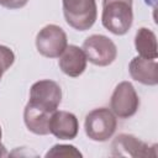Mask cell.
Returning a JSON list of instances; mask_svg holds the SVG:
<instances>
[{
	"label": "cell",
	"instance_id": "15",
	"mask_svg": "<svg viewBox=\"0 0 158 158\" xmlns=\"http://www.w3.org/2000/svg\"><path fill=\"white\" fill-rule=\"evenodd\" d=\"M27 2H28V0H0V6L15 10V9L23 7Z\"/></svg>",
	"mask_w": 158,
	"mask_h": 158
},
{
	"label": "cell",
	"instance_id": "13",
	"mask_svg": "<svg viewBox=\"0 0 158 158\" xmlns=\"http://www.w3.org/2000/svg\"><path fill=\"white\" fill-rule=\"evenodd\" d=\"M83 154L72 144H54L47 153L48 157H81Z\"/></svg>",
	"mask_w": 158,
	"mask_h": 158
},
{
	"label": "cell",
	"instance_id": "6",
	"mask_svg": "<svg viewBox=\"0 0 158 158\" xmlns=\"http://www.w3.org/2000/svg\"><path fill=\"white\" fill-rule=\"evenodd\" d=\"M139 107V98L130 81H121L116 85L111 99L110 109L118 118L132 117Z\"/></svg>",
	"mask_w": 158,
	"mask_h": 158
},
{
	"label": "cell",
	"instance_id": "11",
	"mask_svg": "<svg viewBox=\"0 0 158 158\" xmlns=\"http://www.w3.org/2000/svg\"><path fill=\"white\" fill-rule=\"evenodd\" d=\"M128 72L132 79L144 85L158 84V64L156 59L135 57L128 64Z\"/></svg>",
	"mask_w": 158,
	"mask_h": 158
},
{
	"label": "cell",
	"instance_id": "7",
	"mask_svg": "<svg viewBox=\"0 0 158 158\" xmlns=\"http://www.w3.org/2000/svg\"><path fill=\"white\" fill-rule=\"evenodd\" d=\"M67 46V35L57 25L44 26L36 36V48L47 58H58Z\"/></svg>",
	"mask_w": 158,
	"mask_h": 158
},
{
	"label": "cell",
	"instance_id": "12",
	"mask_svg": "<svg viewBox=\"0 0 158 158\" xmlns=\"http://www.w3.org/2000/svg\"><path fill=\"white\" fill-rule=\"evenodd\" d=\"M135 47L139 57L147 59H157V37L154 32L147 27H141L135 36Z\"/></svg>",
	"mask_w": 158,
	"mask_h": 158
},
{
	"label": "cell",
	"instance_id": "2",
	"mask_svg": "<svg viewBox=\"0 0 158 158\" xmlns=\"http://www.w3.org/2000/svg\"><path fill=\"white\" fill-rule=\"evenodd\" d=\"M101 22L116 36L127 33L133 22L132 0H102Z\"/></svg>",
	"mask_w": 158,
	"mask_h": 158
},
{
	"label": "cell",
	"instance_id": "9",
	"mask_svg": "<svg viewBox=\"0 0 158 158\" xmlns=\"http://www.w3.org/2000/svg\"><path fill=\"white\" fill-rule=\"evenodd\" d=\"M79 131V122L74 114L56 110L49 118V133L59 139H74Z\"/></svg>",
	"mask_w": 158,
	"mask_h": 158
},
{
	"label": "cell",
	"instance_id": "5",
	"mask_svg": "<svg viewBox=\"0 0 158 158\" xmlns=\"http://www.w3.org/2000/svg\"><path fill=\"white\" fill-rule=\"evenodd\" d=\"M83 52L90 63L106 67L117 57L116 44L104 35H91L83 43Z\"/></svg>",
	"mask_w": 158,
	"mask_h": 158
},
{
	"label": "cell",
	"instance_id": "14",
	"mask_svg": "<svg viewBox=\"0 0 158 158\" xmlns=\"http://www.w3.org/2000/svg\"><path fill=\"white\" fill-rule=\"evenodd\" d=\"M14 62H15V54L12 49H10L6 46L0 44V80L4 73L14 64Z\"/></svg>",
	"mask_w": 158,
	"mask_h": 158
},
{
	"label": "cell",
	"instance_id": "4",
	"mask_svg": "<svg viewBox=\"0 0 158 158\" xmlns=\"http://www.w3.org/2000/svg\"><path fill=\"white\" fill-rule=\"evenodd\" d=\"M117 120L111 110L107 107H99L91 110L84 121L86 136L96 142H105L111 138L116 131Z\"/></svg>",
	"mask_w": 158,
	"mask_h": 158
},
{
	"label": "cell",
	"instance_id": "16",
	"mask_svg": "<svg viewBox=\"0 0 158 158\" xmlns=\"http://www.w3.org/2000/svg\"><path fill=\"white\" fill-rule=\"evenodd\" d=\"M1 136H2V131H1V126H0V156L6 154L5 153V149H4V146L1 144Z\"/></svg>",
	"mask_w": 158,
	"mask_h": 158
},
{
	"label": "cell",
	"instance_id": "10",
	"mask_svg": "<svg viewBox=\"0 0 158 158\" xmlns=\"http://www.w3.org/2000/svg\"><path fill=\"white\" fill-rule=\"evenodd\" d=\"M58 64L64 74L72 78H77L83 74L86 68V57L81 48L74 44H69L59 56Z\"/></svg>",
	"mask_w": 158,
	"mask_h": 158
},
{
	"label": "cell",
	"instance_id": "3",
	"mask_svg": "<svg viewBox=\"0 0 158 158\" xmlns=\"http://www.w3.org/2000/svg\"><path fill=\"white\" fill-rule=\"evenodd\" d=\"M63 15L67 23L78 31L89 30L96 21L95 0H62Z\"/></svg>",
	"mask_w": 158,
	"mask_h": 158
},
{
	"label": "cell",
	"instance_id": "8",
	"mask_svg": "<svg viewBox=\"0 0 158 158\" xmlns=\"http://www.w3.org/2000/svg\"><path fill=\"white\" fill-rule=\"evenodd\" d=\"M156 144L148 146L133 135L120 133L111 143V154L115 157H156Z\"/></svg>",
	"mask_w": 158,
	"mask_h": 158
},
{
	"label": "cell",
	"instance_id": "1",
	"mask_svg": "<svg viewBox=\"0 0 158 158\" xmlns=\"http://www.w3.org/2000/svg\"><path fill=\"white\" fill-rule=\"evenodd\" d=\"M62 101V89L58 83L43 79L32 84L30 100L23 110L26 127L35 135L49 133V118Z\"/></svg>",
	"mask_w": 158,
	"mask_h": 158
}]
</instances>
